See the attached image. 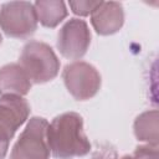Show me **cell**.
Here are the masks:
<instances>
[{
	"instance_id": "obj_1",
	"label": "cell",
	"mask_w": 159,
	"mask_h": 159,
	"mask_svg": "<svg viewBox=\"0 0 159 159\" xmlns=\"http://www.w3.org/2000/svg\"><path fill=\"white\" fill-rule=\"evenodd\" d=\"M47 142L56 159H73L91 152L83 119L76 112H66L52 119L47 127Z\"/></svg>"
},
{
	"instance_id": "obj_2",
	"label": "cell",
	"mask_w": 159,
	"mask_h": 159,
	"mask_svg": "<svg viewBox=\"0 0 159 159\" xmlns=\"http://www.w3.org/2000/svg\"><path fill=\"white\" fill-rule=\"evenodd\" d=\"M19 65L32 83H46L60 72V60L50 45L41 41H29L20 53Z\"/></svg>"
},
{
	"instance_id": "obj_3",
	"label": "cell",
	"mask_w": 159,
	"mask_h": 159,
	"mask_svg": "<svg viewBox=\"0 0 159 159\" xmlns=\"http://www.w3.org/2000/svg\"><path fill=\"white\" fill-rule=\"evenodd\" d=\"M47 127L48 122L45 118H30L11 149L10 159H50Z\"/></svg>"
},
{
	"instance_id": "obj_4",
	"label": "cell",
	"mask_w": 159,
	"mask_h": 159,
	"mask_svg": "<svg viewBox=\"0 0 159 159\" xmlns=\"http://www.w3.org/2000/svg\"><path fill=\"white\" fill-rule=\"evenodd\" d=\"M37 16L32 2L10 1L0 7V29L9 37L27 39L37 29Z\"/></svg>"
},
{
	"instance_id": "obj_5",
	"label": "cell",
	"mask_w": 159,
	"mask_h": 159,
	"mask_svg": "<svg viewBox=\"0 0 159 159\" xmlns=\"http://www.w3.org/2000/svg\"><path fill=\"white\" fill-rule=\"evenodd\" d=\"M62 78L67 91L77 101L94 97L101 88V75L94 66L84 61H75L65 66Z\"/></svg>"
},
{
	"instance_id": "obj_6",
	"label": "cell",
	"mask_w": 159,
	"mask_h": 159,
	"mask_svg": "<svg viewBox=\"0 0 159 159\" xmlns=\"http://www.w3.org/2000/svg\"><path fill=\"white\" fill-rule=\"evenodd\" d=\"M30 114V106L24 97H0V159H4L9 144L16 130L26 122Z\"/></svg>"
},
{
	"instance_id": "obj_7",
	"label": "cell",
	"mask_w": 159,
	"mask_h": 159,
	"mask_svg": "<svg viewBox=\"0 0 159 159\" xmlns=\"http://www.w3.org/2000/svg\"><path fill=\"white\" fill-rule=\"evenodd\" d=\"M91 45V31L84 20L70 19L58 31L57 48L68 60L82 58Z\"/></svg>"
},
{
	"instance_id": "obj_8",
	"label": "cell",
	"mask_w": 159,
	"mask_h": 159,
	"mask_svg": "<svg viewBox=\"0 0 159 159\" xmlns=\"http://www.w3.org/2000/svg\"><path fill=\"white\" fill-rule=\"evenodd\" d=\"M91 24L97 34L107 36L118 32L124 24V10L120 2L102 1L91 14Z\"/></svg>"
},
{
	"instance_id": "obj_9",
	"label": "cell",
	"mask_w": 159,
	"mask_h": 159,
	"mask_svg": "<svg viewBox=\"0 0 159 159\" xmlns=\"http://www.w3.org/2000/svg\"><path fill=\"white\" fill-rule=\"evenodd\" d=\"M32 82L19 63H7L0 68V94L1 96H26Z\"/></svg>"
},
{
	"instance_id": "obj_10",
	"label": "cell",
	"mask_w": 159,
	"mask_h": 159,
	"mask_svg": "<svg viewBox=\"0 0 159 159\" xmlns=\"http://www.w3.org/2000/svg\"><path fill=\"white\" fill-rule=\"evenodd\" d=\"M37 21L45 26L53 29L60 25L67 16V7L60 0H39L34 4Z\"/></svg>"
},
{
	"instance_id": "obj_11",
	"label": "cell",
	"mask_w": 159,
	"mask_h": 159,
	"mask_svg": "<svg viewBox=\"0 0 159 159\" xmlns=\"http://www.w3.org/2000/svg\"><path fill=\"white\" fill-rule=\"evenodd\" d=\"M134 134L138 140L145 142L147 144L158 145V132H159V118L158 111H147L139 114L134 120Z\"/></svg>"
},
{
	"instance_id": "obj_12",
	"label": "cell",
	"mask_w": 159,
	"mask_h": 159,
	"mask_svg": "<svg viewBox=\"0 0 159 159\" xmlns=\"http://www.w3.org/2000/svg\"><path fill=\"white\" fill-rule=\"evenodd\" d=\"M102 1H92V0H80V1H70L68 5L73 14L78 16H88L91 15Z\"/></svg>"
},
{
	"instance_id": "obj_13",
	"label": "cell",
	"mask_w": 159,
	"mask_h": 159,
	"mask_svg": "<svg viewBox=\"0 0 159 159\" xmlns=\"http://www.w3.org/2000/svg\"><path fill=\"white\" fill-rule=\"evenodd\" d=\"M133 159H158V145L143 144L134 150Z\"/></svg>"
},
{
	"instance_id": "obj_14",
	"label": "cell",
	"mask_w": 159,
	"mask_h": 159,
	"mask_svg": "<svg viewBox=\"0 0 159 159\" xmlns=\"http://www.w3.org/2000/svg\"><path fill=\"white\" fill-rule=\"evenodd\" d=\"M92 159H118L116 149L111 144H101L92 154Z\"/></svg>"
},
{
	"instance_id": "obj_15",
	"label": "cell",
	"mask_w": 159,
	"mask_h": 159,
	"mask_svg": "<svg viewBox=\"0 0 159 159\" xmlns=\"http://www.w3.org/2000/svg\"><path fill=\"white\" fill-rule=\"evenodd\" d=\"M120 159H133V157H130V155H123Z\"/></svg>"
},
{
	"instance_id": "obj_16",
	"label": "cell",
	"mask_w": 159,
	"mask_h": 159,
	"mask_svg": "<svg viewBox=\"0 0 159 159\" xmlns=\"http://www.w3.org/2000/svg\"><path fill=\"white\" fill-rule=\"evenodd\" d=\"M1 40H2V39H1V34H0V45H1Z\"/></svg>"
}]
</instances>
